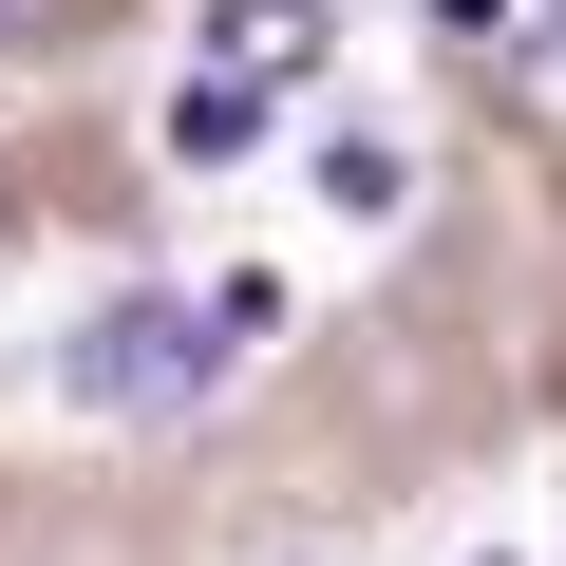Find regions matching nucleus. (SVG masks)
<instances>
[{
    "label": "nucleus",
    "mask_w": 566,
    "mask_h": 566,
    "mask_svg": "<svg viewBox=\"0 0 566 566\" xmlns=\"http://www.w3.org/2000/svg\"><path fill=\"white\" fill-rule=\"evenodd\" d=\"M547 57H566V39H547Z\"/></svg>",
    "instance_id": "nucleus-5"
},
{
    "label": "nucleus",
    "mask_w": 566,
    "mask_h": 566,
    "mask_svg": "<svg viewBox=\"0 0 566 566\" xmlns=\"http://www.w3.org/2000/svg\"><path fill=\"white\" fill-rule=\"evenodd\" d=\"M245 133H264V95H245V76H170V151H189V170H227Z\"/></svg>",
    "instance_id": "nucleus-4"
},
{
    "label": "nucleus",
    "mask_w": 566,
    "mask_h": 566,
    "mask_svg": "<svg viewBox=\"0 0 566 566\" xmlns=\"http://www.w3.org/2000/svg\"><path fill=\"white\" fill-rule=\"evenodd\" d=\"M303 189H322L340 227H397V208H416V151H397V133H322V170H303Z\"/></svg>",
    "instance_id": "nucleus-3"
},
{
    "label": "nucleus",
    "mask_w": 566,
    "mask_h": 566,
    "mask_svg": "<svg viewBox=\"0 0 566 566\" xmlns=\"http://www.w3.org/2000/svg\"><path fill=\"white\" fill-rule=\"evenodd\" d=\"M208 378H227V340H208V303H170V283H133V303H95V322L57 340V397H76V416H114V434L208 416Z\"/></svg>",
    "instance_id": "nucleus-1"
},
{
    "label": "nucleus",
    "mask_w": 566,
    "mask_h": 566,
    "mask_svg": "<svg viewBox=\"0 0 566 566\" xmlns=\"http://www.w3.org/2000/svg\"><path fill=\"white\" fill-rule=\"evenodd\" d=\"M189 76H245V95H303L322 76V0H208V57Z\"/></svg>",
    "instance_id": "nucleus-2"
}]
</instances>
